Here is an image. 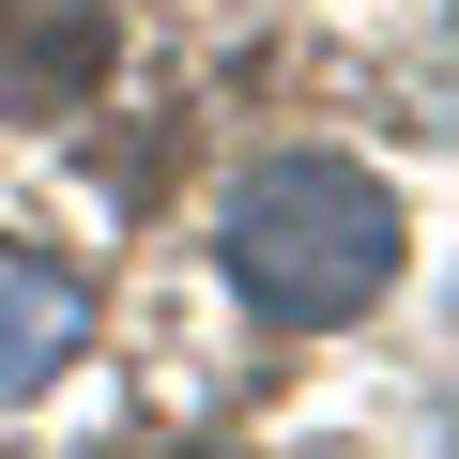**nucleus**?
<instances>
[{
  "label": "nucleus",
  "instance_id": "nucleus-1",
  "mask_svg": "<svg viewBox=\"0 0 459 459\" xmlns=\"http://www.w3.org/2000/svg\"><path fill=\"white\" fill-rule=\"evenodd\" d=\"M214 246H230V291H246L261 322L322 337V322H352V307L398 291V199L352 153H261L246 184H230Z\"/></svg>",
  "mask_w": 459,
  "mask_h": 459
},
{
  "label": "nucleus",
  "instance_id": "nucleus-2",
  "mask_svg": "<svg viewBox=\"0 0 459 459\" xmlns=\"http://www.w3.org/2000/svg\"><path fill=\"white\" fill-rule=\"evenodd\" d=\"M108 47H123V0H0V123L92 108Z\"/></svg>",
  "mask_w": 459,
  "mask_h": 459
},
{
  "label": "nucleus",
  "instance_id": "nucleus-3",
  "mask_svg": "<svg viewBox=\"0 0 459 459\" xmlns=\"http://www.w3.org/2000/svg\"><path fill=\"white\" fill-rule=\"evenodd\" d=\"M77 352H92V291H77L62 261H31V246H0V413L47 398Z\"/></svg>",
  "mask_w": 459,
  "mask_h": 459
},
{
  "label": "nucleus",
  "instance_id": "nucleus-4",
  "mask_svg": "<svg viewBox=\"0 0 459 459\" xmlns=\"http://www.w3.org/2000/svg\"><path fill=\"white\" fill-rule=\"evenodd\" d=\"M199 459H230V444H199Z\"/></svg>",
  "mask_w": 459,
  "mask_h": 459
}]
</instances>
